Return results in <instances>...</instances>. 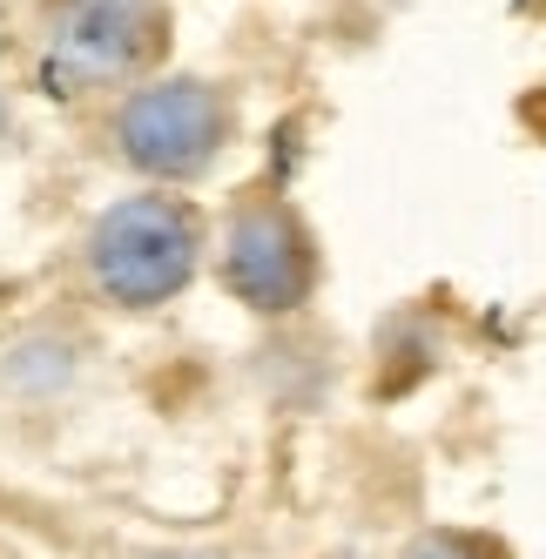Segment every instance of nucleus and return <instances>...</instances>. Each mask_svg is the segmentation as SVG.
<instances>
[{"label":"nucleus","mask_w":546,"mask_h":559,"mask_svg":"<svg viewBox=\"0 0 546 559\" xmlns=\"http://www.w3.org/2000/svg\"><path fill=\"white\" fill-rule=\"evenodd\" d=\"M34 74L61 102L115 95L155 82L176 41L169 0H41L34 8Z\"/></svg>","instance_id":"f257e3e1"},{"label":"nucleus","mask_w":546,"mask_h":559,"mask_svg":"<svg viewBox=\"0 0 546 559\" xmlns=\"http://www.w3.org/2000/svg\"><path fill=\"white\" fill-rule=\"evenodd\" d=\"M203 257H210V216L176 189H135L122 203H108L82 236L88 284L115 310L176 304L197 284Z\"/></svg>","instance_id":"f03ea898"},{"label":"nucleus","mask_w":546,"mask_h":559,"mask_svg":"<svg viewBox=\"0 0 546 559\" xmlns=\"http://www.w3.org/2000/svg\"><path fill=\"white\" fill-rule=\"evenodd\" d=\"M237 129L244 115L223 82H210V74H155V82L115 102L108 148L149 189H189L216 176V163L237 148Z\"/></svg>","instance_id":"7ed1b4c3"},{"label":"nucleus","mask_w":546,"mask_h":559,"mask_svg":"<svg viewBox=\"0 0 546 559\" xmlns=\"http://www.w3.org/2000/svg\"><path fill=\"white\" fill-rule=\"evenodd\" d=\"M210 250H216L223 290L250 317H290L324 284V243H318V229H310V216L284 189H263V182L244 189L237 203L223 210Z\"/></svg>","instance_id":"20e7f679"},{"label":"nucleus","mask_w":546,"mask_h":559,"mask_svg":"<svg viewBox=\"0 0 546 559\" xmlns=\"http://www.w3.org/2000/svg\"><path fill=\"white\" fill-rule=\"evenodd\" d=\"M399 559H513L492 533H465V526H425L418 539H405Z\"/></svg>","instance_id":"39448f33"},{"label":"nucleus","mask_w":546,"mask_h":559,"mask_svg":"<svg viewBox=\"0 0 546 559\" xmlns=\"http://www.w3.org/2000/svg\"><path fill=\"white\" fill-rule=\"evenodd\" d=\"M155 559H197V552H155Z\"/></svg>","instance_id":"423d86ee"}]
</instances>
